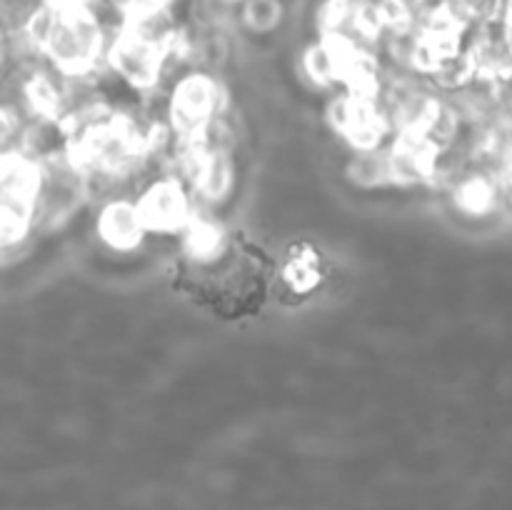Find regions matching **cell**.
<instances>
[{
	"label": "cell",
	"instance_id": "1",
	"mask_svg": "<svg viewBox=\"0 0 512 510\" xmlns=\"http://www.w3.org/2000/svg\"><path fill=\"white\" fill-rule=\"evenodd\" d=\"M110 25L93 0L43 3L20 38L65 78H85L105 68Z\"/></svg>",
	"mask_w": 512,
	"mask_h": 510
},
{
	"label": "cell",
	"instance_id": "2",
	"mask_svg": "<svg viewBox=\"0 0 512 510\" xmlns=\"http://www.w3.org/2000/svg\"><path fill=\"white\" fill-rule=\"evenodd\" d=\"M175 33L158 38L135 25H115L105 48V68L140 95L163 88Z\"/></svg>",
	"mask_w": 512,
	"mask_h": 510
},
{
	"label": "cell",
	"instance_id": "3",
	"mask_svg": "<svg viewBox=\"0 0 512 510\" xmlns=\"http://www.w3.org/2000/svg\"><path fill=\"white\" fill-rule=\"evenodd\" d=\"M40 183L35 193L33 228L40 233L63 228L88 203L85 173L63 150L38 160Z\"/></svg>",
	"mask_w": 512,
	"mask_h": 510
},
{
	"label": "cell",
	"instance_id": "4",
	"mask_svg": "<svg viewBox=\"0 0 512 510\" xmlns=\"http://www.w3.org/2000/svg\"><path fill=\"white\" fill-rule=\"evenodd\" d=\"M225 110H230L228 88L208 70H185L168 88V128L178 140H195Z\"/></svg>",
	"mask_w": 512,
	"mask_h": 510
},
{
	"label": "cell",
	"instance_id": "5",
	"mask_svg": "<svg viewBox=\"0 0 512 510\" xmlns=\"http://www.w3.org/2000/svg\"><path fill=\"white\" fill-rule=\"evenodd\" d=\"M330 130L350 145V150L383 148L393 138V128L375 95H355L338 90L325 105Z\"/></svg>",
	"mask_w": 512,
	"mask_h": 510
},
{
	"label": "cell",
	"instance_id": "6",
	"mask_svg": "<svg viewBox=\"0 0 512 510\" xmlns=\"http://www.w3.org/2000/svg\"><path fill=\"white\" fill-rule=\"evenodd\" d=\"M140 220L148 235H180L198 213L193 193L178 175H155L135 195Z\"/></svg>",
	"mask_w": 512,
	"mask_h": 510
},
{
	"label": "cell",
	"instance_id": "7",
	"mask_svg": "<svg viewBox=\"0 0 512 510\" xmlns=\"http://www.w3.org/2000/svg\"><path fill=\"white\" fill-rule=\"evenodd\" d=\"M385 148H388L393 185L405 188V185L433 183L435 168H438V160L443 153L435 150L423 133H415V130L393 133Z\"/></svg>",
	"mask_w": 512,
	"mask_h": 510
},
{
	"label": "cell",
	"instance_id": "8",
	"mask_svg": "<svg viewBox=\"0 0 512 510\" xmlns=\"http://www.w3.org/2000/svg\"><path fill=\"white\" fill-rule=\"evenodd\" d=\"M185 185L200 210H215L228 203L235 190V155L205 150L190 170Z\"/></svg>",
	"mask_w": 512,
	"mask_h": 510
},
{
	"label": "cell",
	"instance_id": "9",
	"mask_svg": "<svg viewBox=\"0 0 512 510\" xmlns=\"http://www.w3.org/2000/svg\"><path fill=\"white\" fill-rule=\"evenodd\" d=\"M95 233H98L100 243L108 245L110 250H118V253H133L148 238L135 198H128V195L103 200L98 205Z\"/></svg>",
	"mask_w": 512,
	"mask_h": 510
},
{
	"label": "cell",
	"instance_id": "10",
	"mask_svg": "<svg viewBox=\"0 0 512 510\" xmlns=\"http://www.w3.org/2000/svg\"><path fill=\"white\" fill-rule=\"evenodd\" d=\"M180 245H183V253L188 255L195 265L213 268L220 260L228 258L230 238L225 225L220 223V220H215L210 210L198 208V213L190 220L188 228L180 233Z\"/></svg>",
	"mask_w": 512,
	"mask_h": 510
},
{
	"label": "cell",
	"instance_id": "11",
	"mask_svg": "<svg viewBox=\"0 0 512 510\" xmlns=\"http://www.w3.org/2000/svg\"><path fill=\"white\" fill-rule=\"evenodd\" d=\"M300 70L310 85L320 90L338 88L340 83V38L338 35H320L315 43L303 50Z\"/></svg>",
	"mask_w": 512,
	"mask_h": 510
},
{
	"label": "cell",
	"instance_id": "12",
	"mask_svg": "<svg viewBox=\"0 0 512 510\" xmlns=\"http://www.w3.org/2000/svg\"><path fill=\"white\" fill-rule=\"evenodd\" d=\"M280 280L295 295H308L323 280V263L313 245L298 243L285 253L280 263Z\"/></svg>",
	"mask_w": 512,
	"mask_h": 510
},
{
	"label": "cell",
	"instance_id": "13",
	"mask_svg": "<svg viewBox=\"0 0 512 510\" xmlns=\"http://www.w3.org/2000/svg\"><path fill=\"white\" fill-rule=\"evenodd\" d=\"M345 173L353 180L358 188L375 190L393 185L390 180V163H388V148H370V150H353L345 165Z\"/></svg>",
	"mask_w": 512,
	"mask_h": 510
},
{
	"label": "cell",
	"instance_id": "14",
	"mask_svg": "<svg viewBox=\"0 0 512 510\" xmlns=\"http://www.w3.org/2000/svg\"><path fill=\"white\" fill-rule=\"evenodd\" d=\"M283 3L280 0H240L238 23L255 35H268L283 23Z\"/></svg>",
	"mask_w": 512,
	"mask_h": 510
},
{
	"label": "cell",
	"instance_id": "15",
	"mask_svg": "<svg viewBox=\"0 0 512 510\" xmlns=\"http://www.w3.org/2000/svg\"><path fill=\"white\" fill-rule=\"evenodd\" d=\"M45 0H0V28L15 38L23 35L33 15L43 8Z\"/></svg>",
	"mask_w": 512,
	"mask_h": 510
},
{
	"label": "cell",
	"instance_id": "16",
	"mask_svg": "<svg viewBox=\"0 0 512 510\" xmlns=\"http://www.w3.org/2000/svg\"><path fill=\"white\" fill-rule=\"evenodd\" d=\"M508 203L512 205V183L508 185Z\"/></svg>",
	"mask_w": 512,
	"mask_h": 510
},
{
	"label": "cell",
	"instance_id": "17",
	"mask_svg": "<svg viewBox=\"0 0 512 510\" xmlns=\"http://www.w3.org/2000/svg\"><path fill=\"white\" fill-rule=\"evenodd\" d=\"M45 3H60V0H45Z\"/></svg>",
	"mask_w": 512,
	"mask_h": 510
},
{
	"label": "cell",
	"instance_id": "18",
	"mask_svg": "<svg viewBox=\"0 0 512 510\" xmlns=\"http://www.w3.org/2000/svg\"><path fill=\"white\" fill-rule=\"evenodd\" d=\"M238 3H240V0H238Z\"/></svg>",
	"mask_w": 512,
	"mask_h": 510
}]
</instances>
